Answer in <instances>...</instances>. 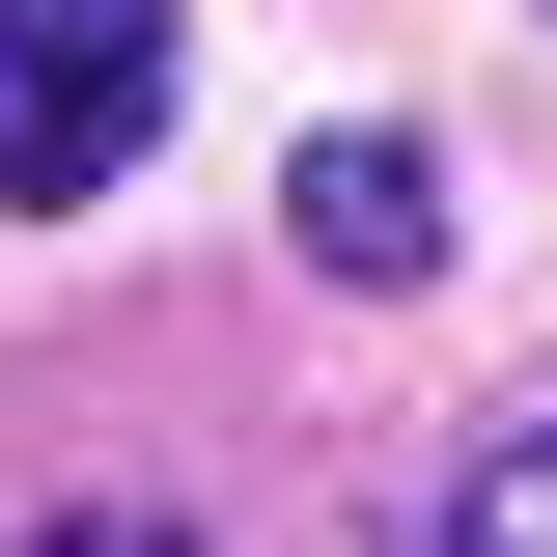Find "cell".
Masks as SVG:
<instances>
[{
	"mask_svg": "<svg viewBox=\"0 0 557 557\" xmlns=\"http://www.w3.org/2000/svg\"><path fill=\"white\" fill-rule=\"evenodd\" d=\"M168 57H196V0H0V196L28 223L112 196L139 139H168Z\"/></svg>",
	"mask_w": 557,
	"mask_h": 557,
	"instance_id": "cell-1",
	"label": "cell"
},
{
	"mask_svg": "<svg viewBox=\"0 0 557 557\" xmlns=\"http://www.w3.org/2000/svg\"><path fill=\"white\" fill-rule=\"evenodd\" d=\"M278 251H307V278H362V307H391V278H446V168H418L391 112H362V139H307V168H278Z\"/></svg>",
	"mask_w": 557,
	"mask_h": 557,
	"instance_id": "cell-2",
	"label": "cell"
},
{
	"mask_svg": "<svg viewBox=\"0 0 557 557\" xmlns=\"http://www.w3.org/2000/svg\"><path fill=\"white\" fill-rule=\"evenodd\" d=\"M446 557H557V391L474 446V502H446Z\"/></svg>",
	"mask_w": 557,
	"mask_h": 557,
	"instance_id": "cell-3",
	"label": "cell"
},
{
	"mask_svg": "<svg viewBox=\"0 0 557 557\" xmlns=\"http://www.w3.org/2000/svg\"><path fill=\"white\" fill-rule=\"evenodd\" d=\"M28 557H196V530H168V502H84V530H28Z\"/></svg>",
	"mask_w": 557,
	"mask_h": 557,
	"instance_id": "cell-4",
	"label": "cell"
}]
</instances>
